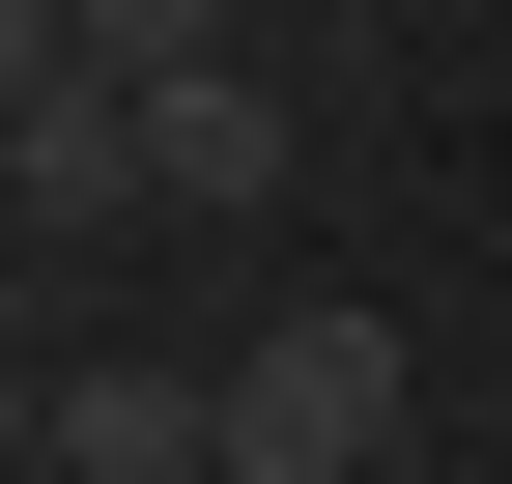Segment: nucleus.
Listing matches in <instances>:
<instances>
[{
    "instance_id": "nucleus-1",
    "label": "nucleus",
    "mask_w": 512,
    "mask_h": 484,
    "mask_svg": "<svg viewBox=\"0 0 512 484\" xmlns=\"http://www.w3.org/2000/svg\"><path fill=\"white\" fill-rule=\"evenodd\" d=\"M370 456H399V314H342V285L256 314L228 342V484H370Z\"/></svg>"
},
{
    "instance_id": "nucleus-2",
    "label": "nucleus",
    "mask_w": 512,
    "mask_h": 484,
    "mask_svg": "<svg viewBox=\"0 0 512 484\" xmlns=\"http://www.w3.org/2000/svg\"><path fill=\"white\" fill-rule=\"evenodd\" d=\"M29 456L57 484H228V371H143V342H114V371L29 399Z\"/></svg>"
},
{
    "instance_id": "nucleus-3",
    "label": "nucleus",
    "mask_w": 512,
    "mask_h": 484,
    "mask_svg": "<svg viewBox=\"0 0 512 484\" xmlns=\"http://www.w3.org/2000/svg\"><path fill=\"white\" fill-rule=\"evenodd\" d=\"M0 200H29V228H143V86H114V57H57V86L0 114Z\"/></svg>"
},
{
    "instance_id": "nucleus-4",
    "label": "nucleus",
    "mask_w": 512,
    "mask_h": 484,
    "mask_svg": "<svg viewBox=\"0 0 512 484\" xmlns=\"http://www.w3.org/2000/svg\"><path fill=\"white\" fill-rule=\"evenodd\" d=\"M143 200H200V228L285 200V86H256V57H171V86H143Z\"/></svg>"
},
{
    "instance_id": "nucleus-5",
    "label": "nucleus",
    "mask_w": 512,
    "mask_h": 484,
    "mask_svg": "<svg viewBox=\"0 0 512 484\" xmlns=\"http://www.w3.org/2000/svg\"><path fill=\"white\" fill-rule=\"evenodd\" d=\"M86 57H114V86H171V57H228V0H86Z\"/></svg>"
},
{
    "instance_id": "nucleus-6",
    "label": "nucleus",
    "mask_w": 512,
    "mask_h": 484,
    "mask_svg": "<svg viewBox=\"0 0 512 484\" xmlns=\"http://www.w3.org/2000/svg\"><path fill=\"white\" fill-rule=\"evenodd\" d=\"M57 57H86V0H0V114H29V86H57Z\"/></svg>"
}]
</instances>
